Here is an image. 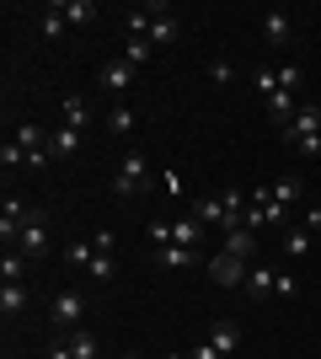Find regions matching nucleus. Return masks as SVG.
Listing matches in <instances>:
<instances>
[{"label":"nucleus","mask_w":321,"mask_h":359,"mask_svg":"<svg viewBox=\"0 0 321 359\" xmlns=\"http://www.w3.org/2000/svg\"><path fill=\"white\" fill-rule=\"evenodd\" d=\"M209 344L220 348V359H230L236 348H241V327H236V322H214V327H209Z\"/></svg>","instance_id":"nucleus-10"},{"label":"nucleus","mask_w":321,"mask_h":359,"mask_svg":"<svg viewBox=\"0 0 321 359\" xmlns=\"http://www.w3.org/2000/svg\"><path fill=\"white\" fill-rule=\"evenodd\" d=\"M16 252H27V257H43L48 252V225H43V215L32 210L27 215V225H22V236H16Z\"/></svg>","instance_id":"nucleus-5"},{"label":"nucleus","mask_w":321,"mask_h":359,"mask_svg":"<svg viewBox=\"0 0 321 359\" xmlns=\"http://www.w3.org/2000/svg\"><path fill=\"white\" fill-rule=\"evenodd\" d=\"M300 188H306V182H300V177H278L273 188H268V194H273L278 204H294V198H300Z\"/></svg>","instance_id":"nucleus-24"},{"label":"nucleus","mask_w":321,"mask_h":359,"mask_svg":"<svg viewBox=\"0 0 321 359\" xmlns=\"http://www.w3.org/2000/svg\"><path fill=\"white\" fill-rule=\"evenodd\" d=\"M311 135H321V107H316V102H306L290 123H284V140H294V145H300V140H311Z\"/></svg>","instance_id":"nucleus-6"},{"label":"nucleus","mask_w":321,"mask_h":359,"mask_svg":"<svg viewBox=\"0 0 321 359\" xmlns=\"http://www.w3.org/2000/svg\"><path fill=\"white\" fill-rule=\"evenodd\" d=\"M150 54H155V43H150V38H129V43H123V60L134 65V70H139L145 60H150Z\"/></svg>","instance_id":"nucleus-20"},{"label":"nucleus","mask_w":321,"mask_h":359,"mask_svg":"<svg viewBox=\"0 0 321 359\" xmlns=\"http://www.w3.org/2000/svg\"><path fill=\"white\" fill-rule=\"evenodd\" d=\"M0 311L22 316V311H27V290H22V285H0Z\"/></svg>","instance_id":"nucleus-14"},{"label":"nucleus","mask_w":321,"mask_h":359,"mask_svg":"<svg viewBox=\"0 0 321 359\" xmlns=\"http://www.w3.org/2000/svg\"><path fill=\"white\" fill-rule=\"evenodd\" d=\"M92 257H97V247L92 241H70V247H64V263H70V269H92Z\"/></svg>","instance_id":"nucleus-17"},{"label":"nucleus","mask_w":321,"mask_h":359,"mask_svg":"<svg viewBox=\"0 0 321 359\" xmlns=\"http://www.w3.org/2000/svg\"><path fill=\"white\" fill-rule=\"evenodd\" d=\"M48 316H54V327H59V332H76V327H80V316H86V295H80V290H64V295H54Z\"/></svg>","instance_id":"nucleus-4"},{"label":"nucleus","mask_w":321,"mask_h":359,"mask_svg":"<svg viewBox=\"0 0 321 359\" xmlns=\"http://www.w3.org/2000/svg\"><path fill=\"white\" fill-rule=\"evenodd\" d=\"M262 225H290V204H278L273 194L262 198Z\"/></svg>","instance_id":"nucleus-23"},{"label":"nucleus","mask_w":321,"mask_h":359,"mask_svg":"<svg viewBox=\"0 0 321 359\" xmlns=\"http://www.w3.org/2000/svg\"><path fill=\"white\" fill-rule=\"evenodd\" d=\"M284 252H290V257H306V252H311V231H306V225L284 236Z\"/></svg>","instance_id":"nucleus-26"},{"label":"nucleus","mask_w":321,"mask_h":359,"mask_svg":"<svg viewBox=\"0 0 321 359\" xmlns=\"http://www.w3.org/2000/svg\"><path fill=\"white\" fill-rule=\"evenodd\" d=\"M193 263H199L193 247H161V269H193Z\"/></svg>","instance_id":"nucleus-18"},{"label":"nucleus","mask_w":321,"mask_h":359,"mask_svg":"<svg viewBox=\"0 0 321 359\" xmlns=\"http://www.w3.org/2000/svg\"><path fill=\"white\" fill-rule=\"evenodd\" d=\"M278 285V269H268V263H252V273H246V295L252 300H268Z\"/></svg>","instance_id":"nucleus-9"},{"label":"nucleus","mask_w":321,"mask_h":359,"mask_svg":"<svg viewBox=\"0 0 321 359\" xmlns=\"http://www.w3.org/2000/svg\"><path fill=\"white\" fill-rule=\"evenodd\" d=\"M220 252H230V257H241V263H252V257H257V231H225V247H220Z\"/></svg>","instance_id":"nucleus-8"},{"label":"nucleus","mask_w":321,"mask_h":359,"mask_svg":"<svg viewBox=\"0 0 321 359\" xmlns=\"http://www.w3.org/2000/svg\"><path fill=\"white\" fill-rule=\"evenodd\" d=\"M70 354H76V359H102V354H97V338H92V332H70Z\"/></svg>","instance_id":"nucleus-21"},{"label":"nucleus","mask_w":321,"mask_h":359,"mask_svg":"<svg viewBox=\"0 0 321 359\" xmlns=\"http://www.w3.org/2000/svg\"><path fill=\"white\" fill-rule=\"evenodd\" d=\"M306 231H321V204H311V210H306Z\"/></svg>","instance_id":"nucleus-36"},{"label":"nucleus","mask_w":321,"mask_h":359,"mask_svg":"<svg viewBox=\"0 0 321 359\" xmlns=\"http://www.w3.org/2000/svg\"><path fill=\"white\" fill-rule=\"evenodd\" d=\"M48 359H76V354H70V338H64V344H54V348H48Z\"/></svg>","instance_id":"nucleus-37"},{"label":"nucleus","mask_w":321,"mask_h":359,"mask_svg":"<svg viewBox=\"0 0 321 359\" xmlns=\"http://www.w3.org/2000/svg\"><path fill=\"white\" fill-rule=\"evenodd\" d=\"M193 215H199V225H214V231H241V215H230L225 194H204V198H193Z\"/></svg>","instance_id":"nucleus-1"},{"label":"nucleus","mask_w":321,"mask_h":359,"mask_svg":"<svg viewBox=\"0 0 321 359\" xmlns=\"http://www.w3.org/2000/svg\"><path fill=\"white\" fill-rule=\"evenodd\" d=\"M64 27H70V22H64V11H59V6H48V16H43V38H64Z\"/></svg>","instance_id":"nucleus-27"},{"label":"nucleus","mask_w":321,"mask_h":359,"mask_svg":"<svg viewBox=\"0 0 321 359\" xmlns=\"http://www.w3.org/2000/svg\"><path fill=\"white\" fill-rule=\"evenodd\" d=\"M145 177H150V161H145V150H129V156H123V166H118V177H113V194H118V198L139 194V188H145Z\"/></svg>","instance_id":"nucleus-3"},{"label":"nucleus","mask_w":321,"mask_h":359,"mask_svg":"<svg viewBox=\"0 0 321 359\" xmlns=\"http://www.w3.org/2000/svg\"><path fill=\"white\" fill-rule=\"evenodd\" d=\"M64 123H70V129H86V97H64Z\"/></svg>","instance_id":"nucleus-25"},{"label":"nucleus","mask_w":321,"mask_h":359,"mask_svg":"<svg viewBox=\"0 0 321 359\" xmlns=\"http://www.w3.org/2000/svg\"><path fill=\"white\" fill-rule=\"evenodd\" d=\"M27 263H32V257L16 252V247H11V252H0V285H22V279H27Z\"/></svg>","instance_id":"nucleus-12"},{"label":"nucleus","mask_w":321,"mask_h":359,"mask_svg":"<svg viewBox=\"0 0 321 359\" xmlns=\"http://www.w3.org/2000/svg\"><path fill=\"white\" fill-rule=\"evenodd\" d=\"M64 11V22H70V27H80V22H97V6L92 0H70V6H59Z\"/></svg>","instance_id":"nucleus-19"},{"label":"nucleus","mask_w":321,"mask_h":359,"mask_svg":"<svg viewBox=\"0 0 321 359\" xmlns=\"http://www.w3.org/2000/svg\"><path fill=\"white\" fill-rule=\"evenodd\" d=\"M107 129H113V135H129V129H134V113H129L123 102H113L107 107Z\"/></svg>","instance_id":"nucleus-22"},{"label":"nucleus","mask_w":321,"mask_h":359,"mask_svg":"<svg viewBox=\"0 0 321 359\" xmlns=\"http://www.w3.org/2000/svg\"><path fill=\"white\" fill-rule=\"evenodd\" d=\"M86 273H97V279H113V273H118V263H113L107 252H97V257H92V269H86Z\"/></svg>","instance_id":"nucleus-31"},{"label":"nucleus","mask_w":321,"mask_h":359,"mask_svg":"<svg viewBox=\"0 0 321 359\" xmlns=\"http://www.w3.org/2000/svg\"><path fill=\"white\" fill-rule=\"evenodd\" d=\"M22 161H27V150L16 145V140H11V145H0V166H6V172H11V166H22Z\"/></svg>","instance_id":"nucleus-30"},{"label":"nucleus","mask_w":321,"mask_h":359,"mask_svg":"<svg viewBox=\"0 0 321 359\" xmlns=\"http://www.w3.org/2000/svg\"><path fill=\"white\" fill-rule=\"evenodd\" d=\"M278 81H284V91L300 86V65H278Z\"/></svg>","instance_id":"nucleus-32"},{"label":"nucleus","mask_w":321,"mask_h":359,"mask_svg":"<svg viewBox=\"0 0 321 359\" xmlns=\"http://www.w3.org/2000/svg\"><path fill=\"white\" fill-rule=\"evenodd\" d=\"M177 27H183V22H177V16H166V6H150V32H145V38H150L155 48L171 43V38H177Z\"/></svg>","instance_id":"nucleus-7"},{"label":"nucleus","mask_w":321,"mask_h":359,"mask_svg":"<svg viewBox=\"0 0 321 359\" xmlns=\"http://www.w3.org/2000/svg\"><path fill=\"white\" fill-rule=\"evenodd\" d=\"M257 91H262V97H273V91H284L278 70H268V65H262V70H257Z\"/></svg>","instance_id":"nucleus-28"},{"label":"nucleus","mask_w":321,"mask_h":359,"mask_svg":"<svg viewBox=\"0 0 321 359\" xmlns=\"http://www.w3.org/2000/svg\"><path fill=\"white\" fill-rule=\"evenodd\" d=\"M199 236H204L199 215H183V220H171V247H193Z\"/></svg>","instance_id":"nucleus-13"},{"label":"nucleus","mask_w":321,"mask_h":359,"mask_svg":"<svg viewBox=\"0 0 321 359\" xmlns=\"http://www.w3.org/2000/svg\"><path fill=\"white\" fill-rule=\"evenodd\" d=\"M294 150H300V156H311V161H316V156H321V135H311V140H300V145H294Z\"/></svg>","instance_id":"nucleus-34"},{"label":"nucleus","mask_w":321,"mask_h":359,"mask_svg":"<svg viewBox=\"0 0 321 359\" xmlns=\"http://www.w3.org/2000/svg\"><path fill=\"white\" fill-rule=\"evenodd\" d=\"M187 359H220V348H214V344H209V338H204V344H199V348H193V354H187Z\"/></svg>","instance_id":"nucleus-35"},{"label":"nucleus","mask_w":321,"mask_h":359,"mask_svg":"<svg viewBox=\"0 0 321 359\" xmlns=\"http://www.w3.org/2000/svg\"><path fill=\"white\" fill-rule=\"evenodd\" d=\"M145 236H150L155 247H171V220H150V225H145Z\"/></svg>","instance_id":"nucleus-29"},{"label":"nucleus","mask_w":321,"mask_h":359,"mask_svg":"<svg viewBox=\"0 0 321 359\" xmlns=\"http://www.w3.org/2000/svg\"><path fill=\"white\" fill-rule=\"evenodd\" d=\"M262 38H268V43H290V16H284V11H268V22H262Z\"/></svg>","instance_id":"nucleus-16"},{"label":"nucleus","mask_w":321,"mask_h":359,"mask_svg":"<svg viewBox=\"0 0 321 359\" xmlns=\"http://www.w3.org/2000/svg\"><path fill=\"white\" fill-rule=\"evenodd\" d=\"M48 150H54V156H76V150H80V129H70V123H64V129H54Z\"/></svg>","instance_id":"nucleus-15"},{"label":"nucleus","mask_w":321,"mask_h":359,"mask_svg":"<svg viewBox=\"0 0 321 359\" xmlns=\"http://www.w3.org/2000/svg\"><path fill=\"white\" fill-rule=\"evenodd\" d=\"M161 359H183V354H161Z\"/></svg>","instance_id":"nucleus-38"},{"label":"nucleus","mask_w":321,"mask_h":359,"mask_svg":"<svg viewBox=\"0 0 321 359\" xmlns=\"http://www.w3.org/2000/svg\"><path fill=\"white\" fill-rule=\"evenodd\" d=\"M209 75H214V81H220V86H230V81H236V70H230L225 60H220V65H209Z\"/></svg>","instance_id":"nucleus-33"},{"label":"nucleus","mask_w":321,"mask_h":359,"mask_svg":"<svg viewBox=\"0 0 321 359\" xmlns=\"http://www.w3.org/2000/svg\"><path fill=\"white\" fill-rule=\"evenodd\" d=\"M204 269H209V279H214L220 290H246V273H252V263H241V257H230V252H214Z\"/></svg>","instance_id":"nucleus-2"},{"label":"nucleus","mask_w":321,"mask_h":359,"mask_svg":"<svg viewBox=\"0 0 321 359\" xmlns=\"http://www.w3.org/2000/svg\"><path fill=\"white\" fill-rule=\"evenodd\" d=\"M129 81H134V65H129V60H113V65H102V86L113 91V97H123V91H129Z\"/></svg>","instance_id":"nucleus-11"}]
</instances>
